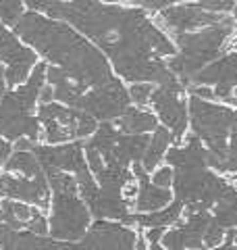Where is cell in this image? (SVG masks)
I'll list each match as a JSON object with an SVG mask.
<instances>
[{"instance_id":"cell-23","label":"cell","mask_w":237,"mask_h":250,"mask_svg":"<svg viewBox=\"0 0 237 250\" xmlns=\"http://www.w3.org/2000/svg\"><path fill=\"white\" fill-rule=\"evenodd\" d=\"M220 175L229 177L233 184H237V129L229 138V144H227V154H225V161L218 169Z\"/></svg>"},{"instance_id":"cell-22","label":"cell","mask_w":237,"mask_h":250,"mask_svg":"<svg viewBox=\"0 0 237 250\" xmlns=\"http://www.w3.org/2000/svg\"><path fill=\"white\" fill-rule=\"evenodd\" d=\"M210 213L225 229H237V184L217 202Z\"/></svg>"},{"instance_id":"cell-10","label":"cell","mask_w":237,"mask_h":250,"mask_svg":"<svg viewBox=\"0 0 237 250\" xmlns=\"http://www.w3.org/2000/svg\"><path fill=\"white\" fill-rule=\"evenodd\" d=\"M38 62V52L29 48L25 42H21V38L15 34L13 27L0 23V65L6 71V85L9 88L23 85L29 80Z\"/></svg>"},{"instance_id":"cell-37","label":"cell","mask_w":237,"mask_h":250,"mask_svg":"<svg viewBox=\"0 0 237 250\" xmlns=\"http://www.w3.org/2000/svg\"><path fill=\"white\" fill-rule=\"evenodd\" d=\"M100 2H110V4H117V0H100Z\"/></svg>"},{"instance_id":"cell-1","label":"cell","mask_w":237,"mask_h":250,"mask_svg":"<svg viewBox=\"0 0 237 250\" xmlns=\"http://www.w3.org/2000/svg\"><path fill=\"white\" fill-rule=\"evenodd\" d=\"M44 15L69 23L88 38L125 83L173 85L179 82L167 65L177 52L175 42L141 6L100 0H52Z\"/></svg>"},{"instance_id":"cell-21","label":"cell","mask_w":237,"mask_h":250,"mask_svg":"<svg viewBox=\"0 0 237 250\" xmlns=\"http://www.w3.org/2000/svg\"><path fill=\"white\" fill-rule=\"evenodd\" d=\"M2 171L4 173H13V175H25V177L44 175V169L40 165L38 156L31 150H15Z\"/></svg>"},{"instance_id":"cell-34","label":"cell","mask_w":237,"mask_h":250,"mask_svg":"<svg viewBox=\"0 0 237 250\" xmlns=\"http://www.w3.org/2000/svg\"><path fill=\"white\" fill-rule=\"evenodd\" d=\"M231 19H233V27H235V44H237V0H235V4H233Z\"/></svg>"},{"instance_id":"cell-19","label":"cell","mask_w":237,"mask_h":250,"mask_svg":"<svg viewBox=\"0 0 237 250\" xmlns=\"http://www.w3.org/2000/svg\"><path fill=\"white\" fill-rule=\"evenodd\" d=\"M175 144V138H173L171 131L164 127V125H158V127L150 134V142L144 152V159H141V167H144L148 173H152L156 167H160L164 163V156H167L169 148Z\"/></svg>"},{"instance_id":"cell-5","label":"cell","mask_w":237,"mask_h":250,"mask_svg":"<svg viewBox=\"0 0 237 250\" xmlns=\"http://www.w3.org/2000/svg\"><path fill=\"white\" fill-rule=\"evenodd\" d=\"M46 65L40 61L31 71L29 80L9 88L0 103V138L17 142V140H31L42 142V127L38 121V106H40V92L46 83Z\"/></svg>"},{"instance_id":"cell-26","label":"cell","mask_w":237,"mask_h":250,"mask_svg":"<svg viewBox=\"0 0 237 250\" xmlns=\"http://www.w3.org/2000/svg\"><path fill=\"white\" fill-rule=\"evenodd\" d=\"M25 229L36 233V236H48V210L34 207V213L25 223Z\"/></svg>"},{"instance_id":"cell-25","label":"cell","mask_w":237,"mask_h":250,"mask_svg":"<svg viewBox=\"0 0 237 250\" xmlns=\"http://www.w3.org/2000/svg\"><path fill=\"white\" fill-rule=\"evenodd\" d=\"M154 88H156L154 83H146V82L127 83V92H129L131 104H133V106L148 108V106H150V98H152V92H154Z\"/></svg>"},{"instance_id":"cell-13","label":"cell","mask_w":237,"mask_h":250,"mask_svg":"<svg viewBox=\"0 0 237 250\" xmlns=\"http://www.w3.org/2000/svg\"><path fill=\"white\" fill-rule=\"evenodd\" d=\"M31 152L38 156L44 173L65 171V173L75 175V179L90 173L88 163H85L83 142H67V144H57V146L36 142L31 146Z\"/></svg>"},{"instance_id":"cell-35","label":"cell","mask_w":237,"mask_h":250,"mask_svg":"<svg viewBox=\"0 0 237 250\" xmlns=\"http://www.w3.org/2000/svg\"><path fill=\"white\" fill-rule=\"evenodd\" d=\"M117 4H125V6H141V0H117Z\"/></svg>"},{"instance_id":"cell-14","label":"cell","mask_w":237,"mask_h":250,"mask_svg":"<svg viewBox=\"0 0 237 250\" xmlns=\"http://www.w3.org/2000/svg\"><path fill=\"white\" fill-rule=\"evenodd\" d=\"M210 210H185L183 219L164 231L160 244L164 250H204V233L212 223Z\"/></svg>"},{"instance_id":"cell-4","label":"cell","mask_w":237,"mask_h":250,"mask_svg":"<svg viewBox=\"0 0 237 250\" xmlns=\"http://www.w3.org/2000/svg\"><path fill=\"white\" fill-rule=\"evenodd\" d=\"M177 52L167 61L171 73L185 85L194 80V77L208 67L210 62L220 59L225 52L235 48V27L231 15H227L223 21L215 23V25L202 27L198 31H189V34H181L173 38Z\"/></svg>"},{"instance_id":"cell-20","label":"cell","mask_w":237,"mask_h":250,"mask_svg":"<svg viewBox=\"0 0 237 250\" xmlns=\"http://www.w3.org/2000/svg\"><path fill=\"white\" fill-rule=\"evenodd\" d=\"M183 2L198 4V6H202V9H206V11L231 15L235 0H141V9H146L152 17H156L160 11L169 9V6H173V4H183Z\"/></svg>"},{"instance_id":"cell-15","label":"cell","mask_w":237,"mask_h":250,"mask_svg":"<svg viewBox=\"0 0 237 250\" xmlns=\"http://www.w3.org/2000/svg\"><path fill=\"white\" fill-rule=\"evenodd\" d=\"M50 196H52V192H50V184H48L46 173L38 175V177L4 173V194H2V198L25 202V205H29V207H38L42 210H48Z\"/></svg>"},{"instance_id":"cell-9","label":"cell","mask_w":237,"mask_h":250,"mask_svg":"<svg viewBox=\"0 0 237 250\" xmlns=\"http://www.w3.org/2000/svg\"><path fill=\"white\" fill-rule=\"evenodd\" d=\"M150 108L158 117V123L164 125L175 144H179L189 131V111H187V90L177 82L173 85H156L150 98Z\"/></svg>"},{"instance_id":"cell-11","label":"cell","mask_w":237,"mask_h":250,"mask_svg":"<svg viewBox=\"0 0 237 250\" xmlns=\"http://www.w3.org/2000/svg\"><path fill=\"white\" fill-rule=\"evenodd\" d=\"M189 85H208L215 92V100L237 108L235 90H237V46L225 52L220 59L210 62L198 73ZM187 85V88H189Z\"/></svg>"},{"instance_id":"cell-24","label":"cell","mask_w":237,"mask_h":250,"mask_svg":"<svg viewBox=\"0 0 237 250\" xmlns=\"http://www.w3.org/2000/svg\"><path fill=\"white\" fill-rule=\"evenodd\" d=\"M25 11L27 9L23 0H0V23L13 27Z\"/></svg>"},{"instance_id":"cell-30","label":"cell","mask_w":237,"mask_h":250,"mask_svg":"<svg viewBox=\"0 0 237 250\" xmlns=\"http://www.w3.org/2000/svg\"><path fill=\"white\" fill-rule=\"evenodd\" d=\"M13 152H15L13 142H9V140H4V138H0V171H2L4 165L9 163Z\"/></svg>"},{"instance_id":"cell-2","label":"cell","mask_w":237,"mask_h":250,"mask_svg":"<svg viewBox=\"0 0 237 250\" xmlns=\"http://www.w3.org/2000/svg\"><path fill=\"white\" fill-rule=\"evenodd\" d=\"M13 31L38 52L40 61L57 67L88 92L117 80L108 59L65 21L25 11L13 25Z\"/></svg>"},{"instance_id":"cell-6","label":"cell","mask_w":237,"mask_h":250,"mask_svg":"<svg viewBox=\"0 0 237 250\" xmlns=\"http://www.w3.org/2000/svg\"><path fill=\"white\" fill-rule=\"evenodd\" d=\"M46 177L52 192L48 207V236L59 242H81L92 228L94 217L79 196L75 175L50 171Z\"/></svg>"},{"instance_id":"cell-17","label":"cell","mask_w":237,"mask_h":250,"mask_svg":"<svg viewBox=\"0 0 237 250\" xmlns=\"http://www.w3.org/2000/svg\"><path fill=\"white\" fill-rule=\"evenodd\" d=\"M185 207L183 202L173 200L169 207H164L160 210H154V213H133L129 217L127 225L136 229H148V228H164L169 229L173 225H177L181 219H183Z\"/></svg>"},{"instance_id":"cell-31","label":"cell","mask_w":237,"mask_h":250,"mask_svg":"<svg viewBox=\"0 0 237 250\" xmlns=\"http://www.w3.org/2000/svg\"><path fill=\"white\" fill-rule=\"evenodd\" d=\"M23 2H25V9L27 11H34V13H42L44 15L46 6H48L52 0H23Z\"/></svg>"},{"instance_id":"cell-18","label":"cell","mask_w":237,"mask_h":250,"mask_svg":"<svg viewBox=\"0 0 237 250\" xmlns=\"http://www.w3.org/2000/svg\"><path fill=\"white\" fill-rule=\"evenodd\" d=\"M115 125L123 134L129 136H150L152 131L158 127V117L152 113V108H141V106H129L118 119L115 121Z\"/></svg>"},{"instance_id":"cell-8","label":"cell","mask_w":237,"mask_h":250,"mask_svg":"<svg viewBox=\"0 0 237 250\" xmlns=\"http://www.w3.org/2000/svg\"><path fill=\"white\" fill-rule=\"evenodd\" d=\"M38 121L42 127V142L57 146L67 142H85L98 129V121L92 115L71 108L60 103L40 104Z\"/></svg>"},{"instance_id":"cell-36","label":"cell","mask_w":237,"mask_h":250,"mask_svg":"<svg viewBox=\"0 0 237 250\" xmlns=\"http://www.w3.org/2000/svg\"><path fill=\"white\" fill-rule=\"evenodd\" d=\"M2 194H4V173L0 171V202H2Z\"/></svg>"},{"instance_id":"cell-29","label":"cell","mask_w":237,"mask_h":250,"mask_svg":"<svg viewBox=\"0 0 237 250\" xmlns=\"http://www.w3.org/2000/svg\"><path fill=\"white\" fill-rule=\"evenodd\" d=\"M83 152H85V163H88V169H90V173L96 177L102 169L106 167V163H104V159H102V154L98 152V150H94V148H90V146H85L83 144Z\"/></svg>"},{"instance_id":"cell-27","label":"cell","mask_w":237,"mask_h":250,"mask_svg":"<svg viewBox=\"0 0 237 250\" xmlns=\"http://www.w3.org/2000/svg\"><path fill=\"white\" fill-rule=\"evenodd\" d=\"M225 233H227V229L217 221V219H212V223L208 225L206 233H204V250H212V248L220 246L225 242Z\"/></svg>"},{"instance_id":"cell-7","label":"cell","mask_w":237,"mask_h":250,"mask_svg":"<svg viewBox=\"0 0 237 250\" xmlns=\"http://www.w3.org/2000/svg\"><path fill=\"white\" fill-rule=\"evenodd\" d=\"M189 131L212 152V169L218 173L227 154L229 138L237 129V108L223 103H212L187 96Z\"/></svg>"},{"instance_id":"cell-28","label":"cell","mask_w":237,"mask_h":250,"mask_svg":"<svg viewBox=\"0 0 237 250\" xmlns=\"http://www.w3.org/2000/svg\"><path fill=\"white\" fill-rule=\"evenodd\" d=\"M173 179H175V171L167 163H162L160 167H156L150 173V182L158 188H167V190H173Z\"/></svg>"},{"instance_id":"cell-32","label":"cell","mask_w":237,"mask_h":250,"mask_svg":"<svg viewBox=\"0 0 237 250\" xmlns=\"http://www.w3.org/2000/svg\"><path fill=\"white\" fill-rule=\"evenodd\" d=\"M50 103H54V90L52 85L44 83L42 92H40V104H50Z\"/></svg>"},{"instance_id":"cell-12","label":"cell","mask_w":237,"mask_h":250,"mask_svg":"<svg viewBox=\"0 0 237 250\" xmlns=\"http://www.w3.org/2000/svg\"><path fill=\"white\" fill-rule=\"evenodd\" d=\"M227 17L225 13H215L206 11L198 4L183 2V4H173L169 9H164L156 15V23L167 31L171 38H177L181 34H189V31H198L202 27L215 25V23L223 21Z\"/></svg>"},{"instance_id":"cell-16","label":"cell","mask_w":237,"mask_h":250,"mask_svg":"<svg viewBox=\"0 0 237 250\" xmlns=\"http://www.w3.org/2000/svg\"><path fill=\"white\" fill-rule=\"evenodd\" d=\"M131 173L138 182V196H136V202H133V213H154V210L169 207L175 200L173 190L158 188L150 182V173L141 167V163L131 165Z\"/></svg>"},{"instance_id":"cell-33","label":"cell","mask_w":237,"mask_h":250,"mask_svg":"<svg viewBox=\"0 0 237 250\" xmlns=\"http://www.w3.org/2000/svg\"><path fill=\"white\" fill-rule=\"evenodd\" d=\"M6 90H9V85H6V71H4V67L0 65V103H2Z\"/></svg>"},{"instance_id":"cell-3","label":"cell","mask_w":237,"mask_h":250,"mask_svg":"<svg viewBox=\"0 0 237 250\" xmlns=\"http://www.w3.org/2000/svg\"><path fill=\"white\" fill-rule=\"evenodd\" d=\"M164 163L173 167V196L183 202L185 210H212L215 205L235 186L231 179L212 169V152L200 138L187 131L179 144L169 148Z\"/></svg>"}]
</instances>
